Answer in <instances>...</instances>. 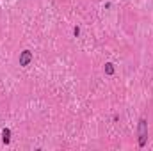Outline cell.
<instances>
[{
  "mask_svg": "<svg viewBox=\"0 0 153 151\" xmlns=\"http://www.w3.org/2000/svg\"><path fill=\"white\" fill-rule=\"evenodd\" d=\"M105 73H107V75H112V73H114V64H111V62L105 64Z\"/></svg>",
  "mask_w": 153,
  "mask_h": 151,
  "instance_id": "cell-4",
  "label": "cell"
},
{
  "mask_svg": "<svg viewBox=\"0 0 153 151\" xmlns=\"http://www.w3.org/2000/svg\"><path fill=\"white\" fill-rule=\"evenodd\" d=\"M32 59H34V53L30 52V50H23L22 53H20V66H23V68H27L30 62H32Z\"/></svg>",
  "mask_w": 153,
  "mask_h": 151,
  "instance_id": "cell-2",
  "label": "cell"
},
{
  "mask_svg": "<svg viewBox=\"0 0 153 151\" xmlns=\"http://www.w3.org/2000/svg\"><path fill=\"white\" fill-rule=\"evenodd\" d=\"M146 139H148V121L143 117L139 121V148L146 146Z\"/></svg>",
  "mask_w": 153,
  "mask_h": 151,
  "instance_id": "cell-1",
  "label": "cell"
},
{
  "mask_svg": "<svg viewBox=\"0 0 153 151\" xmlns=\"http://www.w3.org/2000/svg\"><path fill=\"white\" fill-rule=\"evenodd\" d=\"M2 141H4V144H9L11 142V130L9 128H4L2 130Z\"/></svg>",
  "mask_w": 153,
  "mask_h": 151,
  "instance_id": "cell-3",
  "label": "cell"
},
{
  "mask_svg": "<svg viewBox=\"0 0 153 151\" xmlns=\"http://www.w3.org/2000/svg\"><path fill=\"white\" fill-rule=\"evenodd\" d=\"M73 34H75V36H78V34H80V29H78V27H75V29H73Z\"/></svg>",
  "mask_w": 153,
  "mask_h": 151,
  "instance_id": "cell-5",
  "label": "cell"
}]
</instances>
